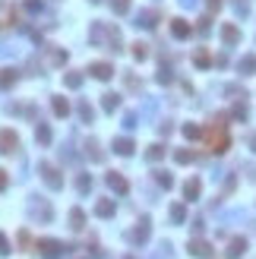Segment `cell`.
Wrapping results in <instances>:
<instances>
[{"instance_id":"cell-1","label":"cell","mask_w":256,"mask_h":259,"mask_svg":"<svg viewBox=\"0 0 256 259\" xmlns=\"http://www.w3.org/2000/svg\"><path fill=\"white\" fill-rule=\"evenodd\" d=\"M209 145H212V152H215V155H225V152H228V145H231V136H228V130H225V114L212 120Z\"/></svg>"},{"instance_id":"cell-2","label":"cell","mask_w":256,"mask_h":259,"mask_svg":"<svg viewBox=\"0 0 256 259\" xmlns=\"http://www.w3.org/2000/svg\"><path fill=\"white\" fill-rule=\"evenodd\" d=\"M38 174H41V180H45L51 190H61L64 187V174L51 165V161H38Z\"/></svg>"},{"instance_id":"cell-3","label":"cell","mask_w":256,"mask_h":259,"mask_svg":"<svg viewBox=\"0 0 256 259\" xmlns=\"http://www.w3.org/2000/svg\"><path fill=\"white\" fill-rule=\"evenodd\" d=\"M35 250H41V256H45V259H57V256H61L64 253V244H61V240H51V237H41L38 240V244H35Z\"/></svg>"},{"instance_id":"cell-4","label":"cell","mask_w":256,"mask_h":259,"mask_svg":"<svg viewBox=\"0 0 256 259\" xmlns=\"http://www.w3.org/2000/svg\"><path fill=\"white\" fill-rule=\"evenodd\" d=\"M0 152L3 155H16L19 152V136L13 130H0Z\"/></svg>"},{"instance_id":"cell-5","label":"cell","mask_w":256,"mask_h":259,"mask_svg":"<svg viewBox=\"0 0 256 259\" xmlns=\"http://www.w3.org/2000/svg\"><path fill=\"white\" fill-rule=\"evenodd\" d=\"M187 250H190V256H196V259H212V253H215L212 244H206V240H199V237H193Z\"/></svg>"},{"instance_id":"cell-6","label":"cell","mask_w":256,"mask_h":259,"mask_svg":"<svg viewBox=\"0 0 256 259\" xmlns=\"http://www.w3.org/2000/svg\"><path fill=\"white\" fill-rule=\"evenodd\" d=\"M149 231H152V221H149V215H142V218L136 221L130 240H136V244H146V240H149Z\"/></svg>"},{"instance_id":"cell-7","label":"cell","mask_w":256,"mask_h":259,"mask_svg":"<svg viewBox=\"0 0 256 259\" xmlns=\"http://www.w3.org/2000/svg\"><path fill=\"white\" fill-rule=\"evenodd\" d=\"M89 73L95 76L98 82H108L111 76H114V66H111V64H105V60H95V64H89Z\"/></svg>"},{"instance_id":"cell-8","label":"cell","mask_w":256,"mask_h":259,"mask_svg":"<svg viewBox=\"0 0 256 259\" xmlns=\"http://www.w3.org/2000/svg\"><path fill=\"white\" fill-rule=\"evenodd\" d=\"M108 187L114 190L117 196H127V193H130V184H127V177L117 174V171H111V174H108Z\"/></svg>"},{"instance_id":"cell-9","label":"cell","mask_w":256,"mask_h":259,"mask_svg":"<svg viewBox=\"0 0 256 259\" xmlns=\"http://www.w3.org/2000/svg\"><path fill=\"white\" fill-rule=\"evenodd\" d=\"M171 35H174L177 41H184V38L193 35V25L187 22V19H171Z\"/></svg>"},{"instance_id":"cell-10","label":"cell","mask_w":256,"mask_h":259,"mask_svg":"<svg viewBox=\"0 0 256 259\" xmlns=\"http://www.w3.org/2000/svg\"><path fill=\"white\" fill-rule=\"evenodd\" d=\"M221 41L234 48L237 41H241V29H237V25H231V22H225V25H221Z\"/></svg>"},{"instance_id":"cell-11","label":"cell","mask_w":256,"mask_h":259,"mask_svg":"<svg viewBox=\"0 0 256 259\" xmlns=\"http://www.w3.org/2000/svg\"><path fill=\"white\" fill-rule=\"evenodd\" d=\"M244 253H247V240H244V237H234L231 244H228V250H225L228 259H241Z\"/></svg>"},{"instance_id":"cell-12","label":"cell","mask_w":256,"mask_h":259,"mask_svg":"<svg viewBox=\"0 0 256 259\" xmlns=\"http://www.w3.org/2000/svg\"><path fill=\"white\" fill-rule=\"evenodd\" d=\"M199 193H202V184H199L196 177L184 184V199H187V202H196V199H199Z\"/></svg>"},{"instance_id":"cell-13","label":"cell","mask_w":256,"mask_h":259,"mask_svg":"<svg viewBox=\"0 0 256 259\" xmlns=\"http://www.w3.org/2000/svg\"><path fill=\"white\" fill-rule=\"evenodd\" d=\"M16 79H19V70H13V66H3V70H0V89H13Z\"/></svg>"},{"instance_id":"cell-14","label":"cell","mask_w":256,"mask_h":259,"mask_svg":"<svg viewBox=\"0 0 256 259\" xmlns=\"http://www.w3.org/2000/svg\"><path fill=\"white\" fill-rule=\"evenodd\" d=\"M101 108H105L108 114H114V111L121 108V95H117V92H105V95H101Z\"/></svg>"},{"instance_id":"cell-15","label":"cell","mask_w":256,"mask_h":259,"mask_svg":"<svg viewBox=\"0 0 256 259\" xmlns=\"http://www.w3.org/2000/svg\"><path fill=\"white\" fill-rule=\"evenodd\" d=\"M51 111H54V117H66V114H70V101H66L64 95H54V101H51Z\"/></svg>"},{"instance_id":"cell-16","label":"cell","mask_w":256,"mask_h":259,"mask_svg":"<svg viewBox=\"0 0 256 259\" xmlns=\"http://www.w3.org/2000/svg\"><path fill=\"white\" fill-rule=\"evenodd\" d=\"M114 212H117L114 199H101V202L95 205V215H98V218H114Z\"/></svg>"},{"instance_id":"cell-17","label":"cell","mask_w":256,"mask_h":259,"mask_svg":"<svg viewBox=\"0 0 256 259\" xmlns=\"http://www.w3.org/2000/svg\"><path fill=\"white\" fill-rule=\"evenodd\" d=\"M158 19H161L158 10H142V13H139V22H136V25H146V29H152Z\"/></svg>"},{"instance_id":"cell-18","label":"cell","mask_w":256,"mask_h":259,"mask_svg":"<svg viewBox=\"0 0 256 259\" xmlns=\"http://www.w3.org/2000/svg\"><path fill=\"white\" fill-rule=\"evenodd\" d=\"M85 155H89L92 161H105V152H101L98 139H89V142H85Z\"/></svg>"},{"instance_id":"cell-19","label":"cell","mask_w":256,"mask_h":259,"mask_svg":"<svg viewBox=\"0 0 256 259\" xmlns=\"http://www.w3.org/2000/svg\"><path fill=\"white\" fill-rule=\"evenodd\" d=\"M133 139H127V136H121V139H114V152L117 155H133Z\"/></svg>"},{"instance_id":"cell-20","label":"cell","mask_w":256,"mask_h":259,"mask_svg":"<svg viewBox=\"0 0 256 259\" xmlns=\"http://www.w3.org/2000/svg\"><path fill=\"white\" fill-rule=\"evenodd\" d=\"M48 60H51V66H64V64H66V51H61V48H48Z\"/></svg>"},{"instance_id":"cell-21","label":"cell","mask_w":256,"mask_h":259,"mask_svg":"<svg viewBox=\"0 0 256 259\" xmlns=\"http://www.w3.org/2000/svg\"><path fill=\"white\" fill-rule=\"evenodd\" d=\"M70 228L73 231H82L85 228V212L82 209H70Z\"/></svg>"},{"instance_id":"cell-22","label":"cell","mask_w":256,"mask_h":259,"mask_svg":"<svg viewBox=\"0 0 256 259\" xmlns=\"http://www.w3.org/2000/svg\"><path fill=\"white\" fill-rule=\"evenodd\" d=\"M76 111H79V120H82V124H92L95 111H92V105H89V101H79V105H76Z\"/></svg>"},{"instance_id":"cell-23","label":"cell","mask_w":256,"mask_h":259,"mask_svg":"<svg viewBox=\"0 0 256 259\" xmlns=\"http://www.w3.org/2000/svg\"><path fill=\"white\" fill-rule=\"evenodd\" d=\"M174 161H177V165H190V161H196V152L193 149H177L174 152Z\"/></svg>"},{"instance_id":"cell-24","label":"cell","mask_w":256,"mask_h":259,"mask_svg":"<svg viewBox=\"0 0 256 259\" xmlns=\"http://www.w3.org/2000/svg\"><path fill=\"white\" fill-rule=\"evenodd\" d=\"M64 85H66V89H79V85H82V73H76V70L64 73Z\"/></svg>"},{"instance_id":"cell-25","label":"cell","mask_w":256,"mask_h":259,"mask_svg":"<svg viewBox=\"0 0 256 259\" xmlns=\"http://www.w3.org/2000/svg\"><path fill=\"white\" fill-rule=\"evenodd\" d=\"M237 70H241L244 76H250V73H256V57H253V54H247V57L241 60V64H237Z\"/></svg>"},{"instance_id":"cell-26","label":"cell","mask_w":256,"mask_h":259,"mask_svg":"<svg viewBox=\"0 0 256 259\" xmlns=\"http://www.w3.org/2000/svg\"><path fill=\"white\" fill-rule=\"evenodd\" d=\"M35 139H38L41 145H51V127H48V124H38V127H35Z\"/></svg>"},{"instance_id":"cell-27","label":"cell","mask_w":256,"mask_h":259,"mask_svg":"<svg viewBox=\"0 0 256 259\" xmlns=\"http://www.w3.org/2000/svg\"><path fill=\"white\" fill-rule=\"evenodd\" d=\"M165 145H161V142H155V145H149V152H146V158L149 161H161V158H165Z\"/></svg>"},{"instance_id":"cell-28","label":"cell","mask_w":256,"mask_h":259,"mask_svg":"<svg viewBox=\"0 0 256 259\" xmlns=\"http://www.w3.org/2000/svg\"><path fill=\"white\" fill-rule=\"evenodd\" d=\"M155 180H158V187H165V190L174 187V177H171L168 171H155Z\"/></svg>"},{"instance_id":"cell-29","label":"cell","mask_w":256,"mask_h":259,"mask_svg":"<svg viewBox=\"0 0 256 259\" xmlns=\"http://www.w3.org/2000/svg\"><path fill=\"white\" fill-rule=\"evenodd\" d=\"M171 218H174V224H184V218H187V209H184L181 202H177V205H171Z\"/></svg>"},{"instance_id":"cell-30","label":"cell","mask_w":256,"mask_h":259,"mask_svg":"<svg viewBox=\"0 0 256 259\" xmlns=\"http://www.w3.org/2000/svg\"><path fill=\"white\" fill-rule=\"evenodd\" d=\"M133 48V57L136 60H146L149 57V45H142V41H136V45H130Z\"/></svg>"},{"instance_id":"cell-31","label":"cell","mask_w":256,"mask_h":259,"mask_svg":"<svg viewBox=\"0 0 256 259\" xmlns=\"http://www.w3.org/2000/svg\"><path fill=\"white\" fill-rule=\"evenodd\" d=\"M76 190H79V193H89V190H92V177L79 174V177H76Z\"/></svg>"},{"instance_id":"cell-32","label":"cell","mask_w":256,"mask_h":259,"mask_svg":"<svg viewBox=\"0 0 256 259\" xmlns=\"http://www.w3.org/2000/svg\"><path fill=\"white\" fill-rule=\"evenodd\" d=\"M247 114H250V111H247L244 101H237V105L231 108V117H234V120H247Z\"/></svg>"},{"instance_id":"cell-33","label":"cell","mask_w":256,"mask_h":259,"mask_svg":"<svg viewBox=\"0 0 256 259\" xmlns=\"http://www.w3.org/2000/svg\"><path fill=\"white\" fill-rule=\"evenodd\" d=\"M184 136H187V139H199V136H202V130L196 127V124H187V127H184Z\"/></svg>"},{"instance_id":"cell-34","label":"cell","mask_w":256,"mask_h":259,"mask_svg":"<svg viewBox=\"0 0 256 259\" xmlns=\"http://www.w3.org/2000/svg\"><path fill=\"white\" fill-rule=\"evenodd\" d=\"M193 60H196V66H212V57L206 54V51H196V57H193Z\"/></svg>"},{"instance_id":"cell-35","label":"cell","mask_w":256,"mask_h":259,"mask_svg":"<svg viewBox=\"0 0 256 259\" xmlns=\"http://www.w3.org/2000/svg\"><path fill=\"white\" fill-rule=\"evenodd\" d=\"M111 6H114V13H127V10H130V0H111Z\"/></svg>"},{"instance_id":"cell-36","label":"cell","mask_w":256,"mask_h":259,"mask_svg":"<svg viewBox=\"0 0 256 259\" xmlns=\"http://www.w3.org/2000/svg\"><path fill=\"white\" fill-rule=\"evenodd\" d=\"M19 247H22V250H29V247H32V234H29L25 228L19 231Z\"/></svg>"},{"instance_id":"cell-37","label":"cell","mask_w":256,"mask_h":259,"mask_svg":"<svg viewBox=\"0 0 256 259\" xmlns=\"http://www.w3.org/2000/svg\"><path fill=\"white\" fill-rule=\"evenodd\" d=\"M25 10H29V13H41V0H25Z\"/></svg>"},{"instance_id":"cell-38","label":"cell","mask_w":256,"mask_h":259,"mask_svg":"<svg viewBox=\"0 0 256 259\" xmlns=\"http://www.w3.org/2000/svg\"><path fill=\"white\" fill-rule=\"evenodd\" d=\"M6 253H10V240H6V234L0 231V256H6Z\"/></svg>"},{"instance_id":"cell-39","label":"cell","mask_w":256,"mask_h":259,"mask_svg":"<svg viewBox=\"0 0 256 259\" xmlns=\"http://www.w3.org/2000/svg\"><path fill=\"white\" fill-rule=\"evenodd\" d=\"M127 85H130V89L136 92V89H142V82L139 79H136V76H127Z\"/></svg>"},{"instance_id":"cell-40","label":"cell","mask_w":256,"mask_h":259,"mask_svg":"<svg viewBox=\"0 0 256 259\" xmlns=\"http://www.w3.org/2000/svg\"><path fill=\"white\" fill-rule=\"evenodd\" d=\"M6 184H10V177H6V171L0 168V193H3V190H6Z\"/></svg>"},{"instance_id":"cell-41","label":"cell","mask_w":256,"mask_h":259,"mask_svg":"<svg viewBox=\"0 0 256 259\" xmlns=\"http://www.w3.org/2000/svg\"><path fill=\"white\" fill-rule=\"evenodd\" d=\"M158 82H171V70H165V66H161V73H158Z\"/></svg>"},{"instance_id":"cell-42","label":"cell","mask_w":256,"mask_h":259,"mask_svg":"<svg viewBox=\"0 0 256 259\" xmlns=\"http://www.w3.org/2000/svg\"><path fill=\"white\" fill-rule=\"evenodd\" d=\"M206 3H209V10H212V13H218V10H221V0H206Z\"/></svg>"},{"instance_id":"cell-43","label":"cell","mask_w":256,"mask_h":259,"mask_svg":"<svg viewBox=\"0 0 256 259\" xmlns=\"http://www.w3.org/2000/svg\"><path fill=\"white\" fill-rule=\"evenodd\" d=\"M250 145H253V152H256V136H250Z\"/></svg>"},{"instance_id":"cell-44","label":"cell","mask_w":256,"mask_h":259,"mask_svg":"<svg viewBox=\"0 0 256 259\" xmlns=\"http://www.w3.org/2000/svg\"><path fill=\"white\" fill-rule=\"evenodd\" d=\"M181 3H184V6H193V0H181Z\"/></svg>"},{"instance_id":"cell-45","label":"cell","mask_w":256,"mask_h":259,"mask_svg":"<svg viewBox=\"0 0 256 259\" xmlns=\"http://www.w3.org/2000/svg\"><path fill=\"white\" fill-rule=\"evenodd\" d=\"M92 3H98V0H92Z\"/></svg>"}]
</instances>
